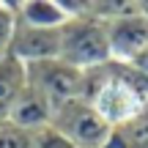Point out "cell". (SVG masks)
Wrapping results in <instances>:
<instances>
[{"instance_id":"cell-11","label":"cell","mask_w":148,"mask_h":148,"mask_svg":"<svg viewBox=\"0 0 148 148\" xmlns=\"http://www.w3.org/2000/svg\"><path fill=\"white\" fill-rule=\"evenodd\" d=\"M16 30V11L11 3H0V55L8 52L11 36Z\"/></svg>"},{"instance_id":"cell-5","label":"cell","mask_w":148,"mask_h":148,"mask_svg":"<svg viewBox=\"0 0 148 148\" xmlns=\"http://www.w3.org/2000/svg\"><path fill=\"white\" fill-rule=\"evenodd\" d=\"M8 55H14L22 63H38L60 55V30H41V27H27L16 22V30L11 36Z\"/></svg>"},{"instance_id":"cell-4","label":"cell","mask_w":148,"mask_h":148,"mask_svg":"<svg viewBox=\"0 0 148 148\" xmlns=\"http://www.w3.org/2000/svg\"><path fill=\"white\" fill-rule=\"evenodd\" d=\"M110 58L115 63H132L143 49H148V16L140 5H123L118 14L104 19Z\"/></svg>"},{"instance_id":"cell-1","label":"cell","mask_w":148,"mask_h":148,"mask_svg":"<svg viewBox=\"0 0 148 148\" xmlns=\"http://www.w3.org/2000/svg\"><path fill=\"white\" fill-rule=\"evenodd\" d=\"M60 60L79 71H93L110 63V44H107L104 19L93 14H77L60 27Z\"/></svg>"},{"instance_id":"cell-12","label":"cell","mask_w":148,"mask_h":148,"mask_svg":"<svg viewBox=\"0 0 148 148\" xmlns=\"http://www.w3.org/2000/svg\"><path fill=\"white\" fill-rule=\"evenodd\" d=\"M99 148H134V145L129 143V137L121 132V129H115V132L107 137V143H104V145H99Z\"/></svg>"},{"instance_id":"cell-6","label":"cell","mask_w":148,"mask_h":148,"mask_svg":"<svg viewBox=\"0 0 148 148\" xmlns=\"http://www.w3.org/2000/svg\"><path fill=\"white\" fill-rule=\"evenodd\" d=\"M14 11L19 25L41 27V30H60L71 19L60 0H25V3H16Z\"/></svg>"},{"instance_id":"cell-8","label":"cell","mask_w":148,"mask_h":148,"mask_svg":"<svg viewBox=\"0 0 148 148\" xmlns=\"http://www.w3.org/2000/svg\"><path fill=\"white\" fill-rule=\"evenodd\" d=\"M5 121L16 123V126L27 129V132H36V129L52 123V107L44 101V96H38L36 90L27 85V88L22 90V96L16 99V104L11 107Z\"/></svg>"},{"instance_id":"cell-7","label":"cell","mask_w":148,"mask_h":148,"mask_svg":"<svg viewBox=\"0 0 148 148\" xmlns=\"http://www.w3.org/2000/svg\"><path fill=\"white\" fill-rule=\"evenodd\" d=\"M27 88V66L16 60L14 55H0V121H5L11 107Z\"/></svg>"},{"instance_id":"cell-10","label":"cell","mask_w":148,"mask_h":148,"mask_svg":"<svg viewBox=\"0 0 148 148\" xmlns=\"http://www.w3.org/2000/svg\"><path fill=\"white\" fill-rule=\"evenodd\" d=\"M33 148H77V145L66 134H60L52 123H47V126L33 132Z\"/></svg>"},{"instance_id":"cell-2","label":"cell","mask_w":148,"mask_h":148,"mask_svg":"<svg viewBox=\"0 0 148 148\" xmlns=\"http://www.w3.org/2000/svg\"><path fill=\"white\" fill-rule=\"evenodd\" d=\"M52 126L58 129L60 134H66L77 148H99V145L107 143V137H110L112 132H115V129L93 110V104L85 101L82 96L66 101L63 107H58V110L52 112Z\"/></svg>"},{"instance_id":"cell-14","label":"cell","mask_w":148,"mask_h":148,"mask_svg":"<svg viewBox=\"0 0 148 148\" xmlns=\"http://www.w3.org/2000/svg\"><path fill=\"white\" fill-rule=\"evenodd\" d=\"M137 5H140V8H143V14L148 16V3H137Z\"/></svg>"},{"instance_id":"cell-3","label":"cell","mask_w":148,"mask_h":148,"mask_svg":"<svg viewBox=\"0 0 148 148\" xmlns=\"http://www.w3.org/2000/svg\"><path fill=\"white\" fill-rule=\"evenodd\" d=\"M82 77L85 71L74 69L60 58L27 63V85L38 96H44V101L52 107V112L82 93Z\"/></svg>"},{"instance_id":"cell-9","label":"cell","mask_w":148,"mask_h":148,"mask_svg":"<svg viewBox=\"0 0 148 148\" xmlns=\"http://www.w3.org/2000/svg\"><path fill=\"white\" fill-rule=\"evenodd\" d=\"M0 148H33V132L11 121H0Z\"/></svg>"},{"instance_id":"cell-13","label":"cell","mask_w":148,"mask_h":148,"mask_svg":"<svg viewBox=\"0 0 148 148\" xmlns=\"http://www.w3.org/2000/svg\"><path fill=\"white\" fill-rule=\"evenodd\" d=\"M129 66H132L137 74H143V77L148 79V49H143V52H140V55H137V58H134Z\"/></svg>"}]
</instances>
